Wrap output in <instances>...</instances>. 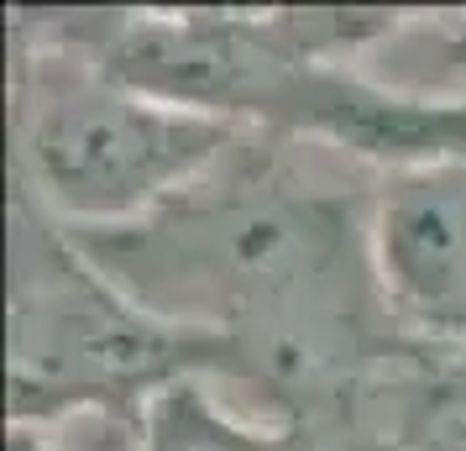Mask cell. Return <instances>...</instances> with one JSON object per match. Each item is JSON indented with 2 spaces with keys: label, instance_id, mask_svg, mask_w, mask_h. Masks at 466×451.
<instances>
[{
  "label": "cell",
  "instance_id": "6da1fadb",
  "mask_svg": "<svg viewBox=\"0 0 466 451\" xmlns=\"http://www.w3.org/2000/svg\"><path fill=\"white\" fill-rule=\"evenodd\" d=\"M309 142L241 131L210 173L131 226L68 231L157 321L241 352L247 388L294 420L361 373L420 357L388 321L372 273V179H330Z\"/></svg>",
  "mask_w": 466,
  "mask_h": 451
},
{
  "label": "cell",
  "instance_id": "7a4b0ae2",
  "mask_svg": "<svg viewBox=\"0 0 466 451\" xmlns=\"http://www.w3.org/2000/svg\"><path fill=\"white\" fill-rule=\"evenodd\" d=\"M11 425L68 430L95 420L142 430L157 394L189 378L247 388L231 342L157 321L79 252L64 226L11 190Z\"/></svg>",
  "mask_w": 466,
  "mask_h": 451
},
{
  "label": "cell",
  "instance_id": "3957f363",
  "mask_svg": "<svg viewBox=\"0 0 466 451\" xmlns=\"http://www.w3.org/2000/svg\"><path fill=\"white\" fill-rule=\"evenodd\" d=\"M241 127L137 95L89 53L11 16V190L64 231L131 226L210 173Z\"/></svg>",
  "mask_w": 466,
  "mask_h": 451
},
{
  "label": "cell",
  "instance_id": "277c9868",
  "mask_svg": "<svg viewBox=\"0 0 466 451\" xmlns=\"http://www.w3.org/2000/svg\"><path fill=\"white\" fill-rule=\"evenodd\" d=\"M372 273L388 321L414 352H466V158L372 173Z\"/></svg>",
  "mask_w": 466,
  "mask_h": 451
},
{
  "label": "cell",
  "instance_id": "5b68a950",
  "mask_svg": "<svg viewBox=\"0 0 466 451\" xmlns=\"http://www.w3.org/2000/svg\"><path fill=\"white\" fill-rule=\"evenodd\" d=\"M257 131L315 142L382 173L430 158H466V100L399 89L367 64H304L278 85Z\"/></svg>",
  "mask_w": 466,
  "mask_h": 451
},
{
  "label": "cell",
  "instance_id": "8992f818",
  "mask_svg": "<svg viewBox=\"0 0 466 451\" xmlns=\"http://www.w3.org/2000/svg\"><path fill=\"white\" fill-rule=\"evenodd\" d=\"M137 451H319V441L304 420H247L220 405L205 378H189L147 405Z\"/></svg>",
  "mask_w": 466,
  "mask_h": 451
},
{
  "label": "cell",
  "instance_id": "52a82bcc",
  "mask_svg": "<svg viewBox=\"0 0 466 451\" xmlns=\"http://www.w3.org/2000/svg\"><path fill=\"white\" fill-rule=\"evenodd\" d=\"M435 425H466V352L435 373V405H430ZM430 425V430H435Z\"/></svg>",
  "mask_w": 466,
  "mask_h": 451
},
{
  "label": "cell",
  "instance_id": "ba28073f",
  "mask_svg": "<svg viewBox=\"0 0 466 451\" xmlns=\"http://www.w3.org/2000/svg\"><path fill=\"white\" fill-rule=\"evenodd\" d=\"M5 451H64L58 446V430H37V425H11Z\"/></svg>",
  "mask_w": 466,
  "mask_h": 451
},
{
  "label": "cell",
  "instance_id": "9c48e42d",
  "mask_svg": "<svg viewBox=\"0 0 466 451\" xmlns=\"http://www.w3.org/2000/svg\"><path fill=\"white\" fill-rule=\"evenodd\" d=\"M430 451H466V425H435L430 430Z\"/></svg>",
  "mask_w": 466,
  "mask_h": 451
}]
</instances>
